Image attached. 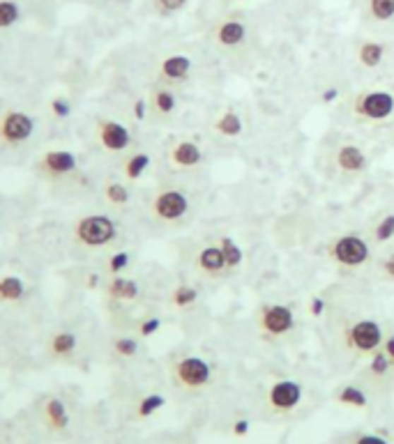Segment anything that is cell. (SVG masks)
<instances>
[{"mask_svg": "<svg viewBox=\"0 0 394 444\" xmlns=\"http://www.w3.org/2000/svg\"><path fill=\"white\" fill-rule=\"evenodd\" d=\"M40 168L51 178H65V175H72L78 168V159L76 154L69 150H49L42 154Z\"/></svg>", "mask_w": 394, "mask_h": 444, "instance_id": "cell-19", "label": "cell"}, {"mask_svg": "<svg viewBox=\"0 0 394 444\" xmlns=\"http://www.w3.org/2000/svg\"><path fill=\"white\" fill-rule=\"evenodd\" d=\"M360 382L369 387L371 391H383V389L392 387V382H394V364H392V359L388 357V352L383 350V347L364 359V366L360 371Z\"/></svg>", "mask_w": 394, "mask_h": 444, "instance_id": "cell-10", "label": "cell"}, {"mask_svg": "<svg viewBox=\"0 0 394 444\" xmlns=\"http://www.w3.org/2000/svg\"><path fill=\"white\" fill-rule=\"evenodd\" d=\"M21 10L14 0H0V28H10L19 21Z\"/></svg>", "mask_w": 394, "mask_h": 444, "instance_id": "cell-34", "label": "cell"}, {"mask_svg": "<svg viewBox=\"0 0 394 444\" xmlns=\"http://www.w3.org/2000/svg\"><path fill=\"white\" fill-rule=\"evenodd\" d=\"M97 141L102 145V150L118 154V152L129 150L131 132L122 123H118V120L104 118V120H100V123H97Z\"/></svg>", "mask_w": 394, "mask_h": 444, "instance_id": "cell-15", "label": "cell"}, {"mask_svg": "<svg viewBox=\"0 0 394 444\" xmlns=\"http://www.w3.org/2000/svg\"><path fill=\"white\" fill-rule=\"evenodd\" d=\"M76 343H78L76 334L58 332V334H54V338H51L49 350H51V354H56V357H69L76 350Z\"/></svg>", "mask_w": 394, "mask_h": 444, "instance_id": "cell-29", "label": "cell"}, {"mask_svg": "<svg viewBox=\"0 0 394 444\" xmlns=\"http://www.w3.org/2000/svg\"><path fill=\"white\" fill-rule=\"evenodd\" d=\"M332 159H335V168L341 175H362L369 166V156L357 143H339Z\"/></svg>", "mask_w": 394, "mask_h": 444, "instance_id": "cell-14", "label": "cell"}, {"mask_svg": "<svg viewBox=\"0 0 394 444\" xmlns=\"http://www.w3.org/2000/svg\"><path fill=\"white\" fill-rule=\"evenodd\" d=\"M25 295V283L21 276L7 274L0 278V302H19Z\"/></svg>", "mask_w": 394, "mask_h": 444, "instance_id": "cell-28", "label": "cell"}, {"mask_svg": "<svg viewBox=\"0 0 394 444\" xmlns=\"http://www.w3.org/2000/svg\"><path fill=\"white\" fill-rule=\"evenodd\" d=\"M297 325L295 311L291 304L284 302H268L261 304L256 311V327L263 341H282L293 334V329Z\"/></svg>", "mask_w": 394, "mask_h": 444, "instance_id": "cell-5", "label": "cell"}, {"mask_svg": "<svg viewBox=\"0 0 394 444\" xmlns=\"http://www.w3.org/2000/svg\"><path fill=\"white\" fill-rule=\"evenodd\" d=\"M362 19L369 28H388L394 23V0H364Z\"/></svg>", "mask_w": 394, "mask_h": 444, "instance_id": "cell-20", "label": "cell"}, {"mask_svg": "<svg viewBox=\"0 0 394 444\" xmlns=\"http://www.w3.org/2000/svg\"><path fill=\"white\" fill-rule=\"evenodd\" d=\"M74 240L85 249H104L118 240V223L107 214H88L74 223Z\"/></svg>", "mask_w": 394, "mask_h": 444, "instance_id": "cell-8", "label": "cell"}, {"mask_svg": "<svg viewBox=\"0 0 394 444\" xmlns=\"http://www.w3.org/2000/svg\"><path fill=\"white\" fill-rule=\"evenodd\" d=\"M341 347L353 359H366L376 350H381L385 341V332L378 320L374 318H355L341 327Z\"/></svg>", "mask_w": 394, "mask_h": 444, "instance_id": "cell-3", "label": "cell"}, {"mask_svg": "<svg viewBox=\"0 0 394 444\" xmlns=\"http://www.w3.org/2000/svg\"><path fill=\"white\" fill-rule=\"evenodd\" d=\"M169 378L173 387L185 396H198L213 387L215 371L205 357L201 354H175L169 362Z\"/></svg>", "mask_w": 394, "mask_h": 444, "instance_id": "cell-1", "label": "cell"}, {"mask_svg": "<svg viewBox=\"0 0 394 444\" xmlns=\"http://www.w3.org/2000/svg\"><path fill=\"white\" fill-rule=\"evenodd\" d=\"M376 269H378V274L385 278V281L394 283V249L385 251V254L376 260Z\"/></svg>", "mask_w": 394, "mask_h": 444, "instance_id": "cell-37", "label": "cell"}, {"mask_svg": "<svg viewBox=\"0 0 394 444\" xmlns=\"http://www.w3.org/2000/svg\"><path fill=\"white\" fill-rule=\"evenodd\" d=\"M35 132V118L25 111H7L0 118V143L21 145Z\"/></svg>", "mask_w": 394, "mask_h": 444, "instance_id": "cell-11", "label": "cell"}, {"mask_svg": "<svg viewBox=\"0 0 394 444\" xmlns=\"http://www.w3.org/2000/svg\"><path fill=\"white\" fill-rule=\"evenodd\" d=\"M162 327V320L160 318H145L141 325H138V336L141 338H150L153 334L160 332Z\"/></svg>", "mask_w": 394, "mask_h": 444, "instance_id": "cell-40", "label": "cell"}, {"mask_svg": "<svg viewBox=\"0 0 394 444\" xmlns=\"http://www.w3.org/2000/svg\"><path fill=\"white\" fill-rule=\"evenodd\" d=\"M213 129L224 138H238L244 132L242 116L235 109H226L224 113H219L217 116V120L213 123Z\"/></svg>", "mask_w": 394, "mask_h": 444, "instance_id": "cell-22", "label": "cell"}, {"mask_svg": "<svg viewBox=\"0 0 394 444\" xmlns=\"http://www.w3.org/2000/svg\"><path fill=\"white\" fill-rule=\"evenodd\" d=\"M148 104H150V111L157 118H171L175 109H178V94H175V90L169 88V85L160 83L157 88H153Z\"/></svg>", "mask_w": 394, "mask_h": 444, "instance_id": "cell-21", "label": "cell"}, {"mask_svg": "<svg viewBox=\"0 0 394 444\" xmlns=\"http://www.w3.org/2000/svg\"><path fill=\"white\" fill-rule=\"evenodd\" d=\"M194 267H196V272L201 276H205V278H222L224 274L231 272L229 263H226L224 251H222V247H219V242H215V245H205V247H201L196 251Z\"/></svg>", "mask_w": 394, "mask_h": 444, "instance_id": "cell-16", "label": "cell"}, {"mask_svg": "<svg viewBox=\"0 0 394 444\" xmlns=\"http://www.w3.org/2000/svg\"><path fill=\"white\" fill-rule=\"evenodd\" d=\"M191 210V198L182 187H160L148 203V212L162 226L180 223Z\"/></svg>", "mask_w": 394, "mask_h": 444, "instance_id": "cell-6", "label": "cell"}, {"mask_svg": "<svg viewBox=\"0 0 394 444\" xmlns=\"http://www.w3.org/2000/svg\"><path fill=\"white\" fill-rule=\"evenodd\" d=\"M383 350L388 352V357L392 359V364H394V332H390V334H385V341H383Z\"/></svg>", "mask_w": 394, "mask_h": 444, "instance_id": "cell-44", "label": "cell"}, {"mask_svg": "<svg viewBox=\"0 0 394 444\" xmlns=\"http://www.w3.org/2000/svg\"><path fill=\"white\" fill-rule=\"evenodd\" d=\"M231 431H233V435H238V438H244V435L249 433V421L247 419H238L233 424Z\"/></svg>", "mask_w": 394, "mask_h": 444, "instance_id": "cell-43", "label": "cell"}, {"mask_svg": "<svg viewBox=\"0 0 394 444\" xmlns=\"http://www.w3.org/2000/svg\"><path fill=\"white\" fill-rule=\"evenodd\" d=\"M166 161L173 171L187 173V171H196L201 164H203V150L196 141L191 138H178L169 145L166 150Z\"/></svg>", "mask_w": 394, "mask_h": 444, "instance_id": "cell-12", "label": "cell"}, {"mask_svg": "<svg viewBox=\"0 0 394 444\" xmlns=\"http://www.w3.org/2000/svg\"><path fill=\"white\" fill-rule=\"evenodd\" d=\"M346 444H394L385 433L378 431H364V433H355L346 440Z\"/></svg>", "mask_w": 394, "mask_h": 444, "instance_id": "cell-35", "label": "cell"}, {"mask_svg": "<svg viewBox=\"0 0 394 444\" xmlns=\"http://www.w3.org/2000/svg\"><path fill=\"white\" fill-rule=\"evenodd\" d=\"M323 311H326V300L323 297H311V302H309V313L314 318H318V316H323Z\"/></svg>", "mask_w": 394, "mask_h": 444, "instance_id": "cell-41", "label": "cell"}, {"mask_svg": "<svg viewBox=\"0 0 394 444\" xmlns=\"http://www.w3.org/2000/svg\"><path fill=\"white\" fill-rule=\"evenodd\" d=\"M219 247H222L224 256H226V263H229V269L233 272V269L242 267L244 263V251L242 247L235 242L233 238H229V235H224V238H219Z\"/></svg>", "mask_w": 394, "mask_h": 444, "instance_id": "cell-30", "label": "cell"}, {"mask_svg": "<svg viewBox=\"0 0 394 444\" xmlns=\"http://www.w3.org/2000/svg\"><path fill=\"white\" fill-rule=\"evenodd\" d=\"M198 302V290L189 283H178L169 292V304L175 311H189L194 309Z\"/></svg>", "mask_w": 394, "mask_h": 444, "instance_id": "cell-26", "label": "cell"}, {"mask_svg": "<svg viewBox=\"0 0 394 444\" xmlns=\"http://www.w3.org/2000/svg\"><path fill=\"white\" fill-rule=\"evenodd\" d=\"M148 109H150V104H148V99H136V101H134V118H136V120H145Z\"/></svg>", "mask_w": 394, "mask_h": 444, "instance_id": "cell-42", "label": "cell"}, {"mask_svg": "<svg viewBox=\"0 0 394 444\" xmlns=\"http://www.w3.org/2000/svg\"><path fill=\"white\" fill-rule=\"evenodd\" d=\"M328 258L330 263L339 267L341 272H360L374 258V245L371 240H366L362 233L346 230L335 235L328 242Z\"/></svg>", "mask_w": 394, "mask_h": 444, "instance_id": "cell-2", "label": "cell"}, {"mask_svg": "<svg viewBox=\"0 0 394 444\" xmlns=\"http://www.w3.org/2000/svg\"><path fill=\"white\" fill-rule=\"evenodd\" d=\"M129 263H131V256L127 254V251H118V254H113L109 258V272H111V276L122 274L129 267Z\"/></svg>", "mask_w": 394, "mask_h": 444, "instance_id": "cell-38", "label": "cell"}, {"mask_svg": "<svg viewBox=\"0 0 394 444\" xmlns=\"http://www.w3.org/2000/svg\"><path fill=\"white\" fill-rule=\"evenodd\" d=\"M107 292L111 300L116 302H134L138 297V283L134 281V278H127V276H113L109 285H107Z\"/></svg>", "mask_w": 394, "mask_h": 444, "instance_id": "cell-23", "label": "cell"}, {"mask_svg": "<svg viewBox=\"0 0 394 444\" xmlns=\"http://www.w3.org/2000/svg\"><path fill=\"white\" fill-rule=\"evenodd\" d=\"M353 58L357 67L366 69V72H374V69H381L385 58H388V44L381 39L366 37V39H357L355 49H353Z\"/></svg>", "mask_w": 394, "mask_h": 444, "instance_id": "cell-17", "label": "cell"}, {"mask_svg": "<svg viewBox=\"0 0 394 444\" xmlns=\"http://www.w3.org/2000/svg\"><path fill=\"white\" fill-rule=\"evenodd\" d=\"M49 109H51V113H54V118H60V120L67 118L69 113H72V106H69V101L65 97H54L49 104Z\"/></svg>", "mask_w": 394, "mask_h": 444, "instance_id": "cell-39", "label": "cell"}, {"mask_svg": "<svg viewBox=\"0 0 394 444\" xmlns=\"http://www.w3.org/2000/svg\"><path fill=\"white\" fill-rule=\"evenodd\" d=\"M104 198H107V203L113 207H125L129 203V189L122 185V182H107L104 185Z\"/></svg>", "mask_w": 394, "mask_h": 444, "instance_id": "cell-31", "label": "cell"}, {"mask_svg": "<svg viewBox=\"0 0 394 444\" xmlns=\"http://www.w3.org/2000/svg\"><path fill=\"white\" fill-rule=\"evenodd\" d=\"M166 405V398L162 394H148L138 400L136 405V417L138 419H148V417H153L155 412H160L162 407Z\"/></svg>", "mask_w": 394, "mask_h": 444, "instance_id": "cell-32", "label": "cell"}, {"mask_svg": "<svg viewBox=\"0 0 394 444\" xmlns=\"http://www.w3.org/2000/svg\"><path fill=\"white\" fill-rule=\"evenodd\" d=\"M332 400L344 407H350V410H366L371 405V389L362 385L360 380L346 382V385H339L332 391Z\"/></svg>", "mask_w": 394, "mask_h": 444, "instance_id": "cell-18", "label": "cell"}, {"mask_svg": "<svg viewBox=\"0 0 394 444\" xmlns=\"http://www.w3.org/2000/svg\"><path fill=\"white\" fill-rule=\"evenodd\" d=\"M113 352H116L118 357H125V359H131V357L138 354V341L134 336L113 338Z\"/></svg>", "mask_w": 394, "mask_h": 444, "instance_id": "cell-33", "label": "cell"}, {"mask_svg": "<svg viewBox=\"0 0 394 444\" xmlns=\"http://www.w3.org/2000/svg\"><path fill=\"white\" fill-rule=\"evenodd\" d=\"M304 400V387L302 382L293 378H279L265 389L263 394V410L270 417H291L300 410Z\"/></svg>", "mask_w": 394, "mask_h": 444, "instance_id": "cell-7", "label": "cell"}, {"mask_svg": "<svg viewBox=\"0 0 394 444\" xmlns=\"http://www.w3.org/2000/svg\"><path fill=\"white\" fill-rule=\"evenodd\" d=\"M394 240V212L383 214L378 221L374 223L371 228V245L374 247H383L388 242Z\"/></svg>", "mask_w": 394, "mask_h": 444, "instance_id": "cell-27", "label": "cell"}, {"mask_svg": "<svg viewBox=\"0 0 394 444\" xmlns=\"http://www.w3.org/2000/svg\"><path fill=\"white\" fill-rule=\"evenodd\" d=\"M97 283H100V276H97V274H90V276H88V285H90V288H95Z\"/></svg>", "mask_w": 394, "mask_h": 444, "instance_id": "cell-45", "label": "cell"}, {"mask_svg": "<svg viewBox=\"0 0 394 444\" xmlns=\"http://www.w3.org/2000/svg\"><path fill=\"white\" fill-rule=\"evenodd\" d=\"M350 118L364 125H383L394 118V92L385 88H364L348 99Z\"/></svg>", "mask_w": 394, "mask_h": 444, "instance_id": "cell-4", "label": "cell"}, {"mask_svg": "<svg viewBox=\"0 0 394 444\" xmlns=\"http://www.w3.org/2000/svg\"><path fill=\"white\" fill-rule=\"evenodd\" d=\"M44 417H47V424L51 431H65L69 426V412L65 403L60 398H49L47 405H44Z\"/></svg>", "mask_w": 394, "mask_h": 444, "instance_id": "cell-25", "label": "cell"}, {"mask_svg": "<svg viewBox=\"0 0 394 444\" xmlns=\"http://www.w3.org/2000/svg\"><path fill=\"white\" fill-rule=\"evenodd\" d=\"M249 39V25L238 14H229L213 25V42L224 54L240 51Z\"/></svg>", "mask_w": 394, "mask_h": 444, "instance_id": "cell-9", "label": "cell"}, {"mask_svg": "<svg viewBox=\"0 0 394 444\" xmlns=\"http://www.w3.org/2000/svg\"><path fill=\"white\" fill-rule=\"evenodd\" d=\"M191 69H194V60L187 54H169L157 65V78H160L162 85L175 88V85H182L189 81Z\"/></svg>", "mask_w": 394, "mask_h": 444, "instance_id": "cell-13", "label": "cell"}, {"mask_svg": "<svg viewBox=\"0 0 394 444\" xmlns=\"http://www.w3.org/2000/svg\"><path fill=\"white\" fill-rule=\"evenodd\" d=\"M150 164H153V156L148 152H143V150L131 152V154H127V159L122 161V175H125L129 182H136L145 175L148 168H150Z\"/></svg>", "mask_w": 394, "mask_h": 444, "instance_id": "cell-24", "label": "cell"}, {"mask_svg": "<svg viewBox=\"0 0 394 444\" xmlns=\"http://www.w3.org/2000/svg\"><path fill=\"white\" fill-rule=\"evenodd\" d=\"M187 3L189 0H153V7L160 16H171L185 10Z\"/></svg>", "mask_w": 394, "mask_h": 444, "instance_id": "cell-36", "label": "cell"}]
</instances>
